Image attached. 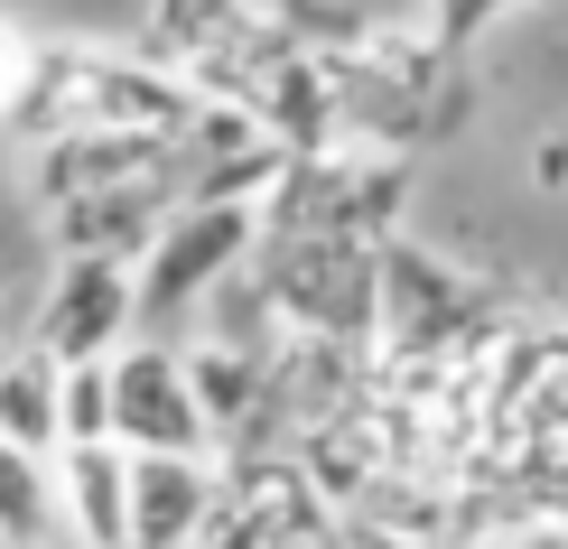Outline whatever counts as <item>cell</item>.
I'll use <instances>...</instances> for the list:
<instances>
[{"label": "cell", "instance_id": "11", "mask_svg": "<svg viewBox=\"0 0 568 549\" xmlns=\"http://www.w3.org/2000/svg\"><path fill=\"white\" fill-rule=\"evenodd\" d=\"M504 549H568V521H550V512H540V521H513Z\"/></svg>", "mask_w": 568, "mask_h": 549}, {"label": "cell", "instance_id": "10", "mask_svg": "<svg viewBox=\"0 0 568 549\" xmlns=\"http://www.w3.org/2000/svg\"><path fill=\"white\" fill-rule=\"evenodd\" d=\"M494 10H513V0H438V47H466Z\"/></svg>", "mask_w": 568, "mask_h": 549}, {"label": "cell", "instance_id": "6", "mask_svg": "<svg viewBox=\"0 0 568 549\" xmlns=\"http://www.w3.org/2000/svg\"><path fill=\"white\" fill-rule=\"evenodd\" d=\"M0 438L29 447V457H57V364L38 345L19 364H0Z\"/></svg>", "mask_w": 568, "mask_h": 549}, {"label": "cell", "instance_id": "13", "mask_svg": "<svg viewBox=\"0 0 568 549\" xmlns=\"http://www.w3.org/2000/svg\"><path fill=\"white\" fill-rule=\"evenodd\" d=\"M0 549H19V540H10V531H0Z\"/></svg>", "mask_w": 568, "mask_h": 549}, {"label": "cell", "instance_id": "5", "mask_svg": "<svg viewBox=\"0 0 568 549\" xmlns=\"http://www.w3.org/2000/svg\"><path fill=\"white\" fill-rule=\"evenodd\" d=\"M122 447H57L47 457V485H57V531L65 549H131V485H122Z\"/></svg>", "mask_w": 568, "mask_h": 549}, {"label": "cell", "instance_id": "1", "mask_svg": "<svg viewBox=\"0 0 568 549\" xmlns=\"http://www.w3.org/2000/svg\"><path fill=\"white\" fill-rule=\"evenodd\" d=\"M103 382H112V447H122V457H215L205 400H196V382H186V345L131 336L103 364Z\"/></svg>", "mask_w": 568, "mask_h": 549}, {"label": "cell", "instance_id": "7", "mask_svg": "<svg viewBox=\"0 0 568 549\" xmlns=\"http://www.w3.org/2000/svg\"><path fill=\"white\" fill-rule=\"evenodd\" d=\"M0 531L19 549H47L57 540V485H47V457L0 438Z\"/></svg>", "mask_w": 568, "mask_h": 549}, {"label": "cell", "instance_id": "12", "mask_svg": "<svg viewBox=\"0 0 568 549\" xmlns=\"http://www.w3.org/2000/svg\"><path fill=\"white\" fill-rule=\"evenodd\" d=\"M336 549H419V540H410V531H383V521H354Z\"/></svg>", "mask_w": 568, "mask_h": 549}, {"label": "cell", "instance_id": "3", "mask_svg": "<svg viewBox=\"0 0 568 549\" xmlns=\"http://www.w3.org/2000/svg\"><path fill=\"white\" fill-rule=\"evenodd\" d=\"M243 252H252V205H243V196H196L186 214H169V224H159L150 261L131 271L140 317H186V307L215 289Z\"/></svg>", "mask_w": 568, "mask_h": 549}, {"label": "cell", "instance_id": "8", "mask_svg": "<svg viewBox=\"0 0 568 549\" xmlns=\"http://www.w3.org/2000/svg\"><path fill=\"white\" fill-rule=\"evenodd\" d=\"M112 364V354H103ZM103 364H57V447H93L112 438V382Z\"/></svg>", "mask_w": 568, "mask_h": 549}, {"label": "cell", "instance_id": "2", "mask_svg": "<svg viewBox=\"0 0 568 549\" xmlns=\"http://www.w3.org/2000/svg\"><path fill=\"white\" fill-rule=\"evenodd\" d=\"M140 336V289H131V261L122 252H75L38 298L29 345L47 364H103Z\"/></svg>", "mask_w": 568, "mask_h": 549}, {"label": "cell", "instance_id": "4", "mask_svg": "<svg viewBox=\"0 0 568 549\" xmlns=\"http://www.w3.org/2000/svg\"><path fill=\"white\" fill-rule=\"evenodd\" d=\"M122 485H131V549H196L224 504L215 457H131Z\"/></svg>", "mask_w": 568, "mask_h": 549}, {"label": "cell", "instance_id": "9", "mask_svg": "<svg viewBox=\"0 0 568 549\" xmlns=\"http://www.w3.org/2000/svg\"><path fill=\"white\" fill-rule=\"evenodd\" d=\"M29 84H38V47L10 29V19H0V122H10L19 103H29Z\"/></svg>", "mask_w": 568, "mask_h": 549}]
</instances>
